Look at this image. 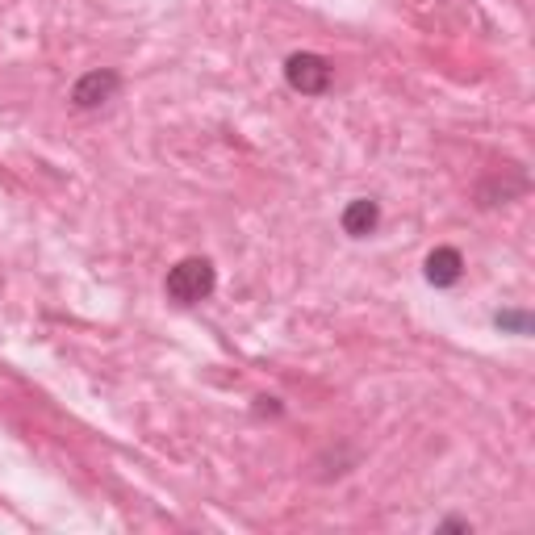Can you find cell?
I'll use <instances>...</instances> for the list:
<instances>
[{
	"label": "cell",
	"mask_w": 535,
	"mask_h": 535,
	"mask_svg": "<svg viewBox=\"0 0 535 535\" xmlns=\"http://www.w3.org/2000/svg\"><path fill=\"white\" fill-rule=\"evenodd\" d=\"M331 63L314 55V51H301V55H289L285 63V80L293 92H301V97H322V92L331 88Z\"/></svg>",
	"instance_id": "2"
},
{
	"label": "cell",
	"mask_w": 535,
	"mask_h": 535,
	"mask_svg": "<svg viewBox=\"0 0 535 535\" xmlns=\"http://www.w3.org/2000/svg\"><path fill=\"white\" fill-rule=\"evenodd\" d=\"M214 285H218L214 264L201 260V255H189V260H180L176 268H168L164 293L176 301V306H197V301H205L209 293H214Z\"/></svg>",
	"instance_id": "1"
},
{
	"label": "cell",
	"mask_w": 535,
	"mask_h": 535,
	"mask_svg": "<svg viewBox=\"0 0 535 535\" xmlns=\"http://www.w3.org/2000/svg\"><path fill=\"white\" fill-rule=\"evenodd\" d=\"M460 276H464V255L456 247H435L427 255V281L435 289H452Z\"/></svg>",
	"instance_id": "4"
},
{
	"label": "cell",
	"mask_w": 535,
	"mask_h": 535,
	"mask_svg": "<svg viewBox=\"0 0 535 535\" xmlns=\"http://www.w3.org/2000/svg\"><path fill=\"white\" fill-rule=\"evenodd\" d=\"M118 84H122L118 72H88L72 88V105L76 109H97V105H105L113 97V92H118Z\"/></svg>",
	"instance_id": "3"
},
{
	"label": "cell",
	"mask_w": 535,
	"mask_h": 535,
	"mask_svg": "<svg viewBox=\"0 0 535 535\" xmlns=\"http://www.w3.org/2000/svg\"><path fill=\"white\" fill-rule=\"evenodd\" d=\"M377 222H381V205L372 197H356L352 205L343 209V230L352 239H368L372 230H377Z\"/></svg>",
	"instance_id": "5"
},
{
	"label": "cell",
	"mask_w": 535,
	"mask_h": 535,
	"mask_svg": "<svg viewBox=\"0 0 535 535\" xmlns=\"http://www.w3.org/2000/svg\"><path fill=\"white\" fill-rule=\"evenodd\" d=\"M494 322H498V331H515V335L531 331V314H523V310H502V314H494Z\"/></svg>",
	"instance_id": "6"
}]
</instances>
